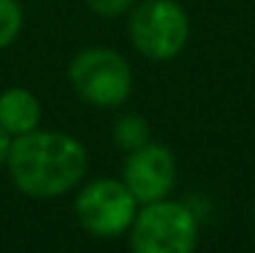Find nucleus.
<instances>
[{
  "label": "nucleus",
  "mask_w": 255,
  "mask_h": 253,
  "mask_svg": "<svg viewBox=\"0 0 255 253\" xmlns=\"http://www.w3.org/2000/svg\"><path fill=\"white\" fill-rule=\"evenodd\" d=\"M134 0H87V7L99 17H119L131 10Z\"/></svg>",
  "instance_id": "9d476101"
},
{
  "label": "nucleus",
  "mask_w": 255,
  "mask_h": 253,
  "mask_svg": "<svg viewBox=\"0 0 255 253\" xmlns=\"http://www.w3.org/2000/svg\"><path fill=\"white\" fill-rule=\"evenodd\" d=\"M10 144H12V137L0 127V167L7 162V154H10Z\"/></svg>",
  "instance_id": "9b49d317"
},
{
  "label": "nucleus",
  "mask_w": 255,
  "mask_h": 253,
  "mask_svg": "<svg viewBox=\"0 0 255 253\" xmlns=\"http://www.w3.org/2000/svg\"><path fill=\"white\" fill-rule=\"evenodd\" d=\"M129 231L136 253H188L198 244V219L193 209L171 199L144 204Z\"/></svg>",
  "instance_id": "f03ea898"
},
{
  "label": "nucleus",
  "mask_w": 255,
  "mask_h": 253,
  "mask_svg": "<svg viewBox=\"0 0 255 253\" xmlns=\"http://www.w3.org/2000/svg\"><path fill=\"white\" fill-rule=\"evenodd\" d=\"M136 199L124 181L97 179L77 194L75 214L80 226L97 239H117L127 234L136 216Z\"/></svg>",
  "instance_id": "39448f33"
},
{
  "label": "nucleus",
  "mask_w": 255,
  "mask_h": 253,
  "mask_svg": "<svg viewBox=\"0 0 255 253\" xmlns=\"http://www.w3.org/2000/svg\"><path fill=\"white\" fill-rule=\"evenodd\" d=\"M253 216H255V211H253Z\"/></svg>",
  "instance_id": "f8f14e48"
},
{
  "label": "nucleus",
  "mask_w": 255,
  "mask_h": 253,
  "mask_svg": "<svg viewBox=\"0 0 255 253\" xmlns=\"http://www.w3.org/2000/svg\"><path fill=\"white\" fill-rule=\"evenodd\" d=\"M122 174H124L122 181L127 184V189L134 194L139 204L159 201V199H166L169 191L173 189L176 159L169 147L149 142L129 152Z\"/></svg>",
  "instance_id": "423d86ee"
},
{
  "label": "nucleus",
  "mask_w": 255,
  "mask_h": 253,
  "mask_svg": "<svg viewBox=\"0 0 255 253\" xmlns=\"http://www.w3.org/2000/svg\"><path fill=\"white\" fill-rule=\"evenodd\" d=\"M149 134H151L149 122L141 114H134V112L119 117L114 122V127H112V139L127 154L134 152V149H139V147H144V144H149Z\"/></svg>",
  "instance_id": "6e6552de"
},
{
  "label": "nucleus",
  "mask_w": 255,
  "mask_h": 253,
  "mask_svg": "<svg viewBox=\"0 0 255 253\" xmlns=\"http://www.w3.org/2000/svg\"><path fill=\"white\" fill-rule=\"evenodd\" d=\"M7 171L15 189L30 199H57L72 191L87 171V149L67 132L32 129L12 137Z\"/></svg>",
  "instance_id": "f257e3e1"
},
{
  "label": "nucleus",
  "mask_w": 255,
  "mask_h": 253,
  "mask_svg": "<svg viewBox=\"0 0 255 253\" xmlns=\"http://www.w3.org/2000/svg\"><path fill=\"white\" fill-rule=\"evenodd\" d=\"M40 119V99L27 87H7L0 92V127L10 137H20L37 129Z\"/></svg>",
  "instance_id": "0eeeda50"
},
{
  "label": "nucleus",
  "mask_w": 255,
  "mask_h": 253,
  "mask_svg": "<svg viewBox=\"0 0 255 253\" xmlns=\"http://www.w3.org/2000/svg\"><path fill=\"white\" fill-rule=\"evenodd\" d=\"M188 32V15L173 0H144L129 20L131 45L154 62L173 60L186 47Z\"/></svg>",
  "instance_id": "20e7f679"
},
{
  "label": "nucleus",
  "mask_w": 255,
  "mask_h": 253,
  "mask_svg": "<svg viewBox=\"0 0 255 253\" xmlns=\"http://www.w3.org/2000/svg\"><path fill=\"white\" fill-rule=\"evenodd\" d=\"M70 84L75 92L94 107H119L134 89L131 65L109 47H85L70 62Z\"/></svg>",
  "instance_id": "7ed1b4c3"
},
{
  "label": "nucleus",
  "mask_w": 255,
  "mask_h": 253,
  "mask_svg": "<svg viewBox=\"0 0 255 253\" xmlns=\"http://www.w3.org/2000/svg\"><path fill=\"white\" fill-rule=\"evenodd\" d=\"M22 30V7L17 0H0V50L10 47Z\"/></svg>",
  "instance_id": "1a4fd4ad"
}]
</instances>
